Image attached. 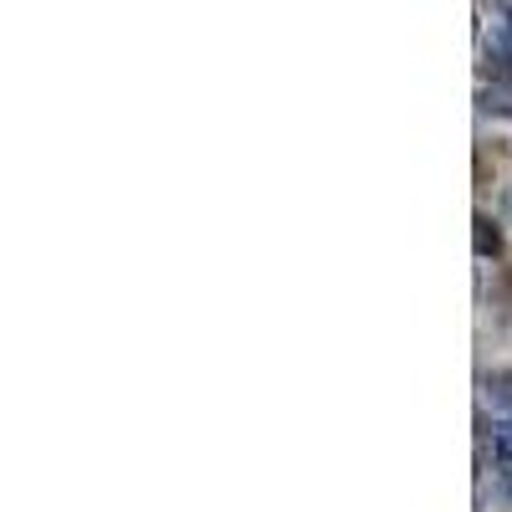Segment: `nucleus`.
<instances>
[{
	"instance_id": "f257e3e1",
	"label": "nucleus",
	"mask_w": 512,
	"mask_h": 512,
	"mask_svg": "<svg viewBox=\"0 0 512 512\" xmlns=\"http://www.w3.org/2000/svg\"><path fill=\"white\" fill-rule=\"evenodd\" d=\"M482 395L492 400V410L512 415V369H487L482 374Z\"/></svg>"
},
{
	"instance_id": "f03ea898",
	"label": "nucleus",
	"mask_w": 512,
	"mask_h": 512,
	"mask_svg": "<svg viewBox=\"0 0 512 512\" xmlns=\"http://www.w3.org/2000/svg\"><path fill=\"white\" fill-rule=\"evenodd\" d=\"M472 246H477L482 262L487 256H502V231L492 226V216H472Z\"/></svg>"
},
{
	"instance_id": "7ed1b4c3",
	"label": "nucleus",
	"mask_w": 512,
	"mask_h": 512,
	"mask_svg": "<svg viewBox=\"0 0 512 512\" xmlns=\"http://www.w3.org/2000/svg\"><path fill=\"white\" fill-rule=\"evenodd\" d=\"M482 113L512 118V82H487V88H482Z\"/></svg>"
},
{
	"instance_id": "20e7f679",
	"label": "nucleus",
	"mask_w": 512,
	"mask_h": 512,
	"mask_svg": "<svg viewBox=\"0 0 512 512\" xmlns=\"http://www.w3.org/2000/svg\"><path fill=\"white\" fill-rule=\"evenodd\" d=\"M497 461H502V466H512V415L497 425Z\"/></svg>"
},
{
	"instance_id": "39448f33",
	"label": "nucleus",
	"mask_w": 512,
	"mask_h": 512,
	"mask_svg": "<svg viewBox=\"0 0 512 512\" xmlns=\"http://www.w3.org/2000/svg\"><path fill=\"white\" fill-rule=\"evenodd\" d=\"M502 502H512V466L502 472Z\"/></svg>"
},
{
	"instance_id": "423d86ee",
	"label": "nucleus",
	"mask_w": 512,
	"mask_h": 512,
	"mask_svg": "<svg viewBox=\"0 0 512 512\" xmlns=\"http://www.w3.org/2000/svg\"><path fill=\"white\" fill-rule=\"evenodd\" d=\"M502 210H507V221H512V185L502 190Z\"/></svg>"
},
{
	"instance_id": "0eeeda50",
	"label": "nucleus",
	"mask_w": 512,
	"mask_h": 512,
	"mask_svg": "<svg viewBox=\"0 0 512 512\" xmlns=\"http://www.w3.org/2000/svg\"><path fill=\"white\" fill-rule=\"evenodd\" d=\"M497 11H512V0H497Z\"/></svg>"
}]
</instances>
